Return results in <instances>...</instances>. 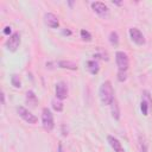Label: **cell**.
<instances>
[{
    "mask_svg": "<svg viewBox=\"0 0 152 152\" xmlns=\"http://www.w3.org/2000/svg\"><path fill=\"white\" fill-rule=\"evenodd\" d=\"M99 97L102 104L104 106H110L112 102L115 100L114 99V90L112 87L110 81H104L99 89Z\"/></svg>",
    "mask_w": 152,
    "mask_h": 152,
    "instance_id": "cell-1",
    "label": "cell"
},
{
    "mask_svg": "<svg viewBox=\"0 0 152 152\" xmlns=\"http://www.w3.org/2000/svg\"><path fill=\"white\" fill-rule=\"evenodd\" d=\"M42 124L44 129L46 131H52L55 127V121H53V115L49 108H43L42 112Z\"/></svg>",
    "mask_w": 152,
    "mask_h": 152,
    "instance_id": "cell-2",
    "label": "cell"
},
{
    "mask_svg": "<svg viewBox=\"0 0 152 152\" xmlns=\"http://www.w3.org/2000/svg\"><path fill=\"white\" fill-rule=\"evenodd\" d=\"M17 112H18V114H19V116L24 120V121H26L27 124H31V125H34V124H37V121H38V119H37V116L36 115H33L28 109H26L25 107H23V106H19L18 108H17Z\"/></svg>",
    "mask_w": 152,
    "mask_h": 152,
    "instance_id": "cell-3",
    "label": "cell"
},
{
    "mask_svg": "<svg viewBox=\"0 0 152 152\" xmlns=\"http://www.w3.org/2000/svg\"><path fill=\"white\" fill-rule=\"evenodd\" d=\"M115 61H116L118 69L120 71H127L128 65H129V61H128L127 55L124 51H118L115 53Z\"/></svg>",
    "mask_w": 152,
    "mask_h": 152,
    "instance_id": "cell-4",
    "label": "cell"
},
{
    "mask_svg": "<svg viewBox=\"0 0 152 152\" xmlns=\"http://www.w3.org/2000/svg\"><path fill=\"white\" fill-rule=\"evenodd\" d=\"M5 45H6L8 51H11V52L17 51V49L20 45V34H19V32H14L12 36H10V38L7 39Z\"/></svg>",
    "mask_w": 152,
    "mask_h": 152,
    "instance_id": "cell-5",
    "label": "cell"
},
{
    "mask_svg": "<svg viewBox=\"0 0 152 152\" xmlns=\"http://www.w3.org/2000/svg\"><path fill=\"white\" fill-rule=\"evenodd\" d=\"M91 8H93V11L96 13V14H99L100 17H107L108 14H109V8L107 7V5H104L103 2H100V1H95V2H93L91 4Z\"/></svg>",
    "mask_w": 152,
    "mask_h": 152,
    "instance_id": "cell-6",
    "label": "cell"
},
{
    "mask_svg": "<svg viewBox=\"0 0 152 152\" xmlns=\"http://www.w3.org/2000/svg\"><path fill=\"white\" fill-rule=\"evenodd\" d=\"M129 37H131V39H132L137 45H144V44H145L144 34H142V33L140 32V30H138L137 27L129 28Z\"/></svg>",
    "mask_w": 152,
    "mask_h": 152,
    "instance_id": "cell-7",
    "label": "cell"
},
{
    "mask_svg": "<svg viewBox=\"0 0 152 152\" xmlns=\"http://www.w3.org/2000/svg\"><path fill=\"white\" fill-rule=\"evenodd\" d=\"M68 96V87L66 83L61 81L56 84V97L58 100H64Z\"/></svg>",
    "mask_w": 152,
    "mask_h": 152,
    "instance_id": "cell-8",
    "label": "cell"
},
{
    "mask_svg": "<svg viewBox=\"0 0 152 152\" xmlns=\"http://www.w3.org/2000/svg\"><path fill=\"white\" fill-rule=\"evenodd\" d=\"M44 23L51 27V28H57L59 26V20L57 18V15H55L53 13H45L44 15Z\"/></svg>",
    "mask_w": 152,
    "mask_h": 152,
    "instance_id": "cell-9",
    "label": "cell"
},
{
    "mask_svg": "<svg viewBox=\"0 0 152 152\" xmlns=\"http://www.w3.org/2000/svg\"><path fill=\"white\" fill-rule=\"evenodd\" d=\"M107 140H108L110 147L114 150V152H125V150H124L121 142H120L116 138H114L113 135H108V137H107Z\"/></svg>",
    "mask_w": 152,
    "mask_h": 152,
    "instance_id": "cell-10",
    "label": "cell"
},
{
    "mask_svg": "<svg viewBox=\"0 0 152 152\" xmlns=\"http://www.w3.org/2000/svg\"><path fill=\"white\" fill-rule=\"evenodd\" d=\"M25 101H26V103H27L30 107H36V106H37V103H38V99H37L36 94H34L32 90L26 91Z\"/></svg>",
    "mask_w": 152,
    "mask_h": 152,
    "instance_id": "cell-11",
    "label": "cell"
},
{
    "mask_svg": "<svg viewBox=\"0 0 152 152\" xmlns=\"http://www.w3.org/2000/svg\"><path fill=\"white\" fill-rule=\"evenodd\" d=\"M58 66L62 69H68V70H77V64L71 61H59Z\"/></svg>",
    "mask_w": 152,
    "mask_h": 152,
    "instance_id": "cell-12",
    "label": "cell"
},
{
    "mask_svg": "<svg viewBox=\"0 0 152 152\" xmlns=\"http://www.w3.org/2000/svg\"><path fill=\"white\" fill-rule=\"evenodd\" d=\"M87 68L89 70V72L91 75H96L100 70V66H99V63L96 61H88L87 62Z\"/></svg>",
    "mask_w": 152,
    "mask_h": 152,
    "instance_id": "cell-13",
    "label": "cell"
},
{
    "mask_svg": "<svg viewBox=\"0 0 152 152\" xmlns=\"http://www.w3.org/2000/svg\"><path fill=\"white\" fill-rule=\"evenodd\" d=\"M110 112H112V116L115 119V120H119L120 119V109H119V104H118V101L114 100L110 104Z\"/></svg>",
    "mask_w": 152,
    "mask_h": 152,
    "instance_id": "cell-14",
    "label": "cell"
},
{
    "mask_svg": "<svg viewBox=\"0 0 152 152\" xmlns=\"http://www.w3.org/2000/svg\"><path fill=\"white\" fill-rule=\"evenodd\" d=\"M138 144H139L140 152H148V144H147V140L144 135L140 134L138 137Z\"/></svg>",
    "mask_w": 152,
    "mask_h": 152,
    "instance_id": "cell-15",
    "label": "cell"
},
{
    "mask_svg": "<svg viewBox=\"0 0 152 152\" xmlns=\"http://www.w3.org/2000/svg\"><path fill=\"white\" fill-rule=\"evenodd\" d=\"M109 43L112 45H114V46H116L119 44V36H118V33L115 31H112L109 33Z\"/></svg>",
    "mask_w": 152,
    "mask_h": 152,
    "instance_id": "cell-16",
    "label": "cell"
},
{
    "mask_svg": "<svg viewBox=\"0 0 152 152\" xmlns=\"http://www.w3.org/2000/svg\"><path fill=\"white\" fill-rule=\"evenodd\" d=\"M142 100L148 104V107L151 109L152 108V97H151V94H150L148 90H144L142 91Z\"/></svg>",
    "mask_w": 152,
    "mask_h": 152,
    "instance_id": "cell-17",
    "label": "cell"
},
{
    "mask_svg": "<svg viewBox=\"0 0 152 152\" xmlns=\"http://www.w3.org/2000/svg\"><path fill=\"white\" fill-rule=\"evenodd\" d=\"M11 83H12V86L15 87V88H20V87H21V81H20V78H19V76H18L17 74H13V75L11 76Z\"/></svg>",
    "mask_w": 152,
    "mask_h": 152,
    "instance_id": "cell-18",
    "label": "cell"
},
{
    "mask_svg": "<svg viewBox=\"0 0 152 152\" xmlns=\"http://www.w3.org/2000/svg\"><path fill=\"white\" fill-rule=\"evenodd\" d=\"M52 108L57 112H62L63 110V103L61 102V100H52Z\"/></svg>",
    "mask_w": 152,
    "mask_h": 152,
    "instance_id": "cell-19",
    "label": "cell"
},
{
    "mask_svg": "<svg viewBox=\"0 0 152 152\" xmlns=\"http://www.w3.org/2000/svg\"><path fill=\"white\" fill-rule=\"evenodd\" d=\"M140 109H141V113L145 115V116H147L148 115V110H150V107H148V104L142 100L141 101V103H140Z\"/></svg>",
    "mask_w": 152,
    "mask_h": 152,
    "instance_id": "cell-20",
    "label": "cell"
},
{
    "mask_svg": "<svg viewBox=\"0 0 152 152\" xmlns=\"http://www.w3.org/2000/svg\"><path fill=\"white\" fill-rule=\"evenodd\" d=\"M80 34H81V38H82L83 40H87V42H89V40L91 39V34H90V33H89L87 30H81Z\"/></svg>",
    "mask_w": 152,
    "mask_h": 152,
    "instance_id": "cell-21",
    "label": "cell"
},
{
    "mask_svg": "<svg viewBox=\"0 0 152 152\" xmlns=\"http://www.w3.org/2000/svg\"><path fill=\"white\" fill-rule=\"evenodd\" d=\"M127 80V74L126 71H118V81L119 82H125Z\"/></svg>",
    "mask_w": 152,
    "mask_h": 152,
    "instance_id": "cell-22",
    "label": "cell"
},
{
    "mask_svg": "<svg viewBox=\"0 0 152 152\" xmlns=\"http://www.w3.org/2000/svg\"><path fill=\"white\" fill-rule=\"evenodd\" d=\"M11 32H12V30H11V26H5L4 27V34H6V36H10L11 34ZM12 36V34H11Z\"/></svg>",
    "mask_w": 152,
    "mask_h": 152,
    "instance_id": "cell-23",
    "label": "cell"
},
{
    "mask_svg": "<svg viewBox=\"0 0 152 152\" xmlns=\"http://www.w3.org/2000/svg\"><path fill=\"white\" fill-rule=\"evenodd\" d=\"M63 34H68V36H70V34H71V31H70V30H63Z\"/></svg>",
    "mask_w": 152,
    "mask_h": 152,
    "instance_id": "cell-24",
    "label": "cell"
},
{
    "mask_svg": "<svg viewBox=\"0 0 152 152\" xmlns=\"http://www.w3.org/2000/svg\"><path fill=\"white\" fill-rule=\"evenodd\" d=\"M1 102H2V104H5V94H4V91H1Z\"/></svg>",
    "mask_w": 152,
    "mask_h": 152,
    "instance_id": "cell-25",
    "label": "cell"
},
{
    "mask_svg": "<svg viewBox=\"0 0 152 152\" xmlns=\"http://www.w3.org/2000/svg\"><path fill=\"white\" fill-rule=\"evenodd\" d=\"M58 152H64V151H63V147H62V145H61V144L58 145Z\"/></svg>",
    "mask_w": 152,
    "mask_h": 152,
    "instance_id": "cell-26",
    "label": "cell"
},
{
    "mask_svg": "<svg viewBox=\"0 0 152 152\" xmlns=\"http://www.w3.org/2000/svg\"><path fill=\"white\" fill-rule=\"evenodd\" d=\"M113 4H115V5H121L120 1H113Z\"/></svg>",
    "mask_w": 152,
    "mask_h": 152,
    "instance_id": "cell-27",
    "label": "cell"
}]
</instances>
